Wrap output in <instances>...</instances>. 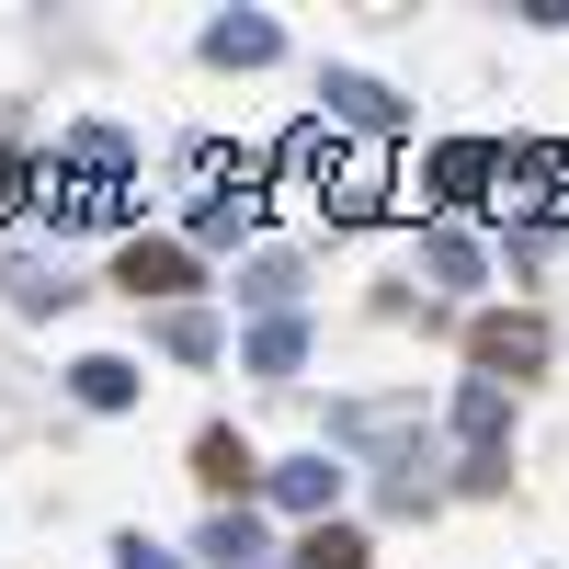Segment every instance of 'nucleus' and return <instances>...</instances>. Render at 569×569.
I'll return each mask as SVG.
<instances>
[{
  "label": "nucleus",
  "instance_id": "obj_1",
  "mask_svg": "<svg viewBox=\"0 0 569 569\" xmlns=\"http://www.w3.org/2000/svg\"><path fill=\"white\" fill-rule=\"evenodd\" d=\"M467 353H479L490 388H512V376H536V365L558 353V330H547L536 308H479V319H467Z\"/></svg>",
  "mask_w": 569,
  "mask_h": 569
},
{
  "label": "nucleus",
  "instance_id": "obj_2",
  "mask_svg": "<svg viewBox=\"0 0 569 569\" xmlns=\"http://www.w3.org/2000/svg\"><path fill=\"white\" fill-rule=\"evenodd\" d=\"M34 217L58 228V240H69V228H126V217H137V182H91V171H46V182H34Z\"/></svg>",
  "mask_w": 569,
  "mask_h": 569
},
{
  "label": "nucleus",
  "instance_id": "obj_3",
  "mask_svg": "<svg viewBox=\"0 0 569 569\" xmlns=\"http://www.w3.org/2000/svg\"><path fill=\"white\" fill-rule=\"evenodd\" d=\"M114 284H126L137 308H149V297H160V308H182V297H194V284H206V262L182 251V240H149V228H137V240L114 251Z\"/></svg>",
  "mask_w": 569,
  "mask_h": 569
},
{
  "label": "nucleus",
  "instance_id": "obj_4",
  "mask_svg": "<svg viewBox=\"0 0 569 569\" xmlns=\"http://www.w3.org/2000/svg\"><path fill=\"white\" fill-rule=\"evenodd\" d=\"M490 182H501V149H490V137H445V149L421 160V206L456 217V206H479Z\"/></svg>",
  "mask_w": 569,
  "mask_h": 569
},
{
  "label": "nucleus",
  "instance_id": "obj_5",
  "mask_svg": "<svg viewBox=\"0 0 569 569\" xmlns=\"http://www.w3.org/2000/svg\"><path fill=\"white\" fill-rule=\"evenodd\" d=\"M319 126H353V137H399L410 103L388 80H365V69H319Z\"/></svg>",
  "mask_w": 569,
  "mask_h": 569
},
{
  "label": "nucleus",
  "instance_id": "obj_6",
  "mask_svg": "<svg viewBox=\"0 0 569 569\" xmlns=\"http://www.w3.org/2000/svg\"><path fill=\"white\" fill-rule=\"evenodd\" d=\"M342 479H353L342 456H273V467H262V501H273V512H297V525H330Z\"/></svg>",
  "mask_w": 569,
  "mask_h": 569
},
{
  "label": "nucleus",
  "instance_id": "obj_7",
  "mask_svg": "<svg viewBox=\"0 0 569 569\" xmlns=\"http://www.w3.org/2000/svg\"><path fill=\"white\" fill-rule=\"evenodd\" d=\"M0 297H12L23 319H46V308H69L80 284H69V262H46V251H23V240H0Z\"/></svg>",
  "mask_w": 569,
  "mask_h": 569
},
{
  "label": "nucleus",
  "instance_id": "obj_8",
  "mask_svg": "<svg viewBox=\"0 0 569 569\" xmlns=\"http://www.w3.org/2000/svg\"><path fill=\"white\" fill-rule=\"evenodd\" d=\"M194 479H206V490H217V512H228V501H251V490H262V456L228 433V421H206V433H194Z\"/></svg>",
  "mask_w": 569,
  "mask_h": 569
},
{
  "label": "nucleus",
  "instance_id": "obj_9",
  "mask_svg": "<svg viewBox=\"0 0 569 569\" xmlns=\"http://www.w3.org/2000/svg\"><path fill=\"white\" fill-rule=\"evenodd\" d=\"M206 58H217V69H273V58H284V23H273V12H217V23H206Z\"/></svg>",
  "mask_w": 569,
  "mask_h": 569
},
{
  "label": "nucleus",
  "instance_id": "obj_10",
  "mask_svg": "<svg viewBox=\"0 0 569 569\" xmlns=\"http://www.w3.org/2000/svg\"><path fill=\"white\" fill-rule=\"evenodd\" d=\"M58 171H91V182H137V137H126V126H91V114H80V126L58 137Z\"/></svg>",
  "mask_w": 569,
  "mask_h": 569
},
{
  "label": "nucleus",
  "instance_id": "obj_11",
  "mask_svg": "<svg viewBox=\"0 0 569 569\" xmlns=\"http://www.w3.org/2000/svg\"><path fill=\"white\" fill-rule=\"evenodd\" d=\"M251 228H262V194H206L194 217H182V251H194V262H206V251H240Z\"/></svg>",
  "mask_w": 569,
  "mask_h": 569
},
{
  "label": "nucleus",
  "instance_id": "obj_12",
  "mask_svg": "<svg viewBox=\"0 0 569 569\" xmlns=\"http://www.w3.org/2000/svg\"><path fill=\"white\" fill-rule=\"evenodd\" d=\"M445 421H456V445H467V456H501V433H512V388H490V376H467Z\"/></svg>",
  "mask_w": 569,
  "mask_h": 569
},
{
  "label": "nucleus",
  "instance_id": "obj_13",
  "mask_svg": "<svg viewBox=\"0 0 569 569\" xmlns=\"http://www.w3.org/2000/svg\"><path fill=\"white\" fill-rule=\"evenodd\" d=\"M308 342H319L308 308H297V319H251V330H240V376H297V365H308Z\"/></svg>",
  "mask_w": 569,
  "mask_h": 569
},
{
  "label": "nucleus",
  "instance_id": "obj_14",
  "mask_svg": "<svg viewBox=\"0 0 569 569\" xmlns=\"http://www.w3.org/2000/svg\"><path fill=\"white\" fill-rule=\"evenodd\" d=\"M240 297H251L262 319H297V297H308V262H297V251H262V262H240Z\"/></svg>",
  "mask_w": 569,
  "mask_h": 569
},
{
  "label": "nucleus",
  "instance_id": "obj_15",
  "mask_svg": "<svg viewBox=\"0 0 569 569\" xmlns=\"http://www.w3.org/2000/svg\"><path fill=\"white\" fill-rule=\"evenodd\" d=\"M421 273H433V284H479V273H490V251L467 240L456 217H433V228H421Z\"/></svg>",
  "mask_w": 569,
  "mask_h": 569
},
{
  "label": "nucleus",
  "instance_id": "obj_16",
  "mask_svg": "<svg viewBox=\"0 0 569 569\" xmlns=\"http://www.w3.org/2000/svg\"><path fill=\"white\" fill-rule=\"evenodd\" d=\"M69 399H80V410H137V365H126V353H80V365H69Z\"/></svg>",
  "mask_w": 569,
  "mask_h": 569
},
{
  "label": "nucleus",
  "instance_id": "obj_17",
  "mask_svg": "<svg viewBox=\"0 0 569 569\" xmlns=\"http://www.w3.org/2000/svg\"><path fill=\"white\" fill-rule=\"evenodd\" d=\"M206 558H217V569H262V512H251V501L206 512Z\"/></svg>",
  "mask_w": 569,
  "mask_h": 569
},
{
  "label": "nucleus",
  "instance_id": "obj_18",
  "mask_svg": "<svg viewBox=\"0 0 569 569\" xmlns=\"http://www.w3.org/2000/svg\"><path fill=\"white\" fill-rule=\"evenodd\" d=\"M160 353H171V365H217V353H228V330H217L206 308H171V319H160Z\"/></svg>",
  "mask_w": 569,
  "mask_h": 569
},
{
  "label": "nucleus",
  "instance_id": "obj_19",
  "mask_svg": "<svg viewBox=\"0 0 569 569\" xmlns=\"http://www.w3.org/2000/svg\"><path fill=\"white\" fill-rule=\"evenodd\" d=\"M365 558H376V547H365V536L342 525V512H330V525H308V536H297V569H365Z\"/></svg>",
  "mask_w": 569,
  "mask_h": 569
},
{
  "label": "nucleus",
  "instance_id": "obj_20",
  "mask_svg": "<svg viewBox=\"0 0 569 569\" xmlns=\"http://www.w3.org/2000/svg\"><path fill=\"white\" fill-rule=\"evenodd\" d=\"M319 206H330V228H376V217H388V182H365V171H353V182H330Z\"/></svg>",
  "mask_w": 569,
  "mask_h": 569
},
{
  "label": "nucleus",
  "instance_id": "obj_21",
  "mask_svg": "<svg viewBox=\"0 0 569 569\" xmlns=\"http://www.w3.org/2000/svg\"><path fill=\"white\" fill-rule=\"evenodd\" d=\"M114 569H182V558H171L160 536H137V525H126V536H114Z\"/></svg>",
  "mask_w": 569,
  "mask_h": 569
},
{
  "label": "nucleus",
  "instance_id": "obj_22",
  "mask_svg": "<svg viewBox=\"0 0 569 569\" xmlns=\"http://www.w3.org/2000/svg\"><path fill=\"white\" fill-rule=\"evenodd\" d=\"M23 194H34V171H23V149H12V137H0V217H12Z\"/></svg>",
  "mask_w": 569,
  "mask_h": 569
}]
</instances>
